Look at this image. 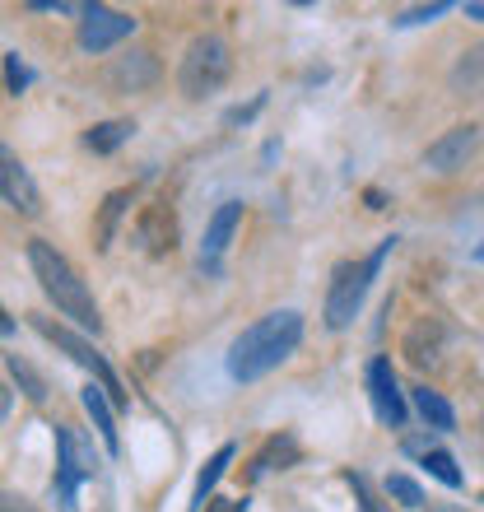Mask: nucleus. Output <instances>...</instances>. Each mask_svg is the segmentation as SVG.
Returning <instances> with one entry per match:
<instances>
[{
  "mask_svg": "<svg viewBox=\"0 0 484 512\" xmlns=\"http://www.w3.org/2000/svg\"><path fill=\"white\" fill-rule=\"evenodd\" d=\"M298 340H303V312L294 308H280V312H266L261 322H252L233 340L229 350V378L233 382H256L275 373V368L298 350Z\"/></svg>",
  "mask_w": 484,
  "mask_h": 512,
  "instance_id": "obj_1",
  "label": "nucleus"
},
{
  "mask_svg": "<svg viewBox=\"0 0 484 512\" xmlns=\"http://www.w3.org/2000/svg\"><path fill=\"white\" fill-rule=\"evenodd\" d=\"M28 266H33V280L42 284V294L52 298L61 317L84 326L89 336L103 331V317H98V303H94V294H89V284L80 280V270L70 266L47 238H33V243H28Z\"/></svg>",
  "mask_w": 484,
  "mask_h": 512,
  "instance_id": "obj_2",
  "label": "nucleus"
},
{
  "mask_svg": "<svg viewBox=\"0 0 484 512\" xmlns=\"http://www.w3.org/2000/svg\"><path fill=\"white\" fill-rule=\"evenodd\" d=\"M391 247H396V238H382L368 261H340V266L331 270V289H326V326H331V331H345V326L359 317L363 294H368L373 275L382 270V261L391 256Z\"/></svg>",
  "mask_w": 484,
  "mask_h": 512,
  "instance_id": "obj_3",
  "label": "nucleus"
},
{
  "mask_svg": "<svg viewBox=\"0 0 484 512\" xmlns=\"http://www.w3.org/2000/svg\"><path fill=\"white\" fill-rule=\"evenodd\" d=\"M229 75H233L229 42L219 38V33H201V38L187 47L182 66H177V89L187 98H210L229 84Z\"/></svg>",
  "mask_w": 484,
  "mask_h": 512,
  "instance_id": "obj_4",
  "label": "nucleus"
},
{
  "mask_svg": "<svg viewBox=\"0 0 484 512\" xmlns=\"http://www.w3.org/2000/svg\"><path fill=\"white\" fill-rule=\"evenodd\" d=\"M98 471V457H94V438H84L75 424H56V480H52V499L61 508H75V489L80 480Z\"/></svg>",
  "mask_w": 484,
  "mask_h": 512,
  "instance_id": "obj_5",
  "label": "nucleus"
},
{
  "mask_svg": "<svg viewBox=\"0 0 484 512\" xmlns=\"http://www.w3.org/2000/svg\"><path fill=\"white\" fill-rule=\"evenodd\" d=\"M33 326H38L42 336L52 340L56 350H66V354H70V359H75V364H80V368H89V373H94V378H98V387H103V396H108L112 405H126V391H121V378H117V373H112V364H108V359H103V354L94 350V345H89V340H84V336H75L70 326H56V322H47V317H33Z\"/></svg>",
  "mask_w": 484,
  "mask_h": 512,
  "instance_id": "obj_6",
  "label": "nucleus"
},
{
  "mask_svg": "<svg viewBox=\"0 0 484 512\" xmlns=\"http://www.w3.org/2000/svg\"><path fill=\"white\" fill-rule=\"evenodd\" d=\"M0 201L10 205L14 215L38 219L42 215V191L33 182V173L24 168V159L10 145H0Z\"/></svg>",
  "mask_w": 484,
  "mask_h": 512,
  "instance_id": "obj_7",
  "label": "nucleus"
},
{
  "mask_svg": "<svg viewBox=\"0 0 484 512\" xmlns=\"http://www.w3.org/2000/svg\"><path fill=\"white\" fill-rule=\"evenodd\" d=\"M135 33V19L121 10H108V5H84L80 19V47L84 52H112L117 42H126Z\"/></svg>",
  "mask_w": 484,
  "mask_h": 512,
  "instance_id": "obj_8",
  "label": "nucleus"
},
{
  "mask_svg": "<svg viewBox=\"0 0 484 512\" xmlns=\"http://www.w3.org/2000/svg\"><path fill=\"white\" fill-rule=\"evenodd\" d=\"M368 401H373L377 419L387 429H405V396H401L396 373H391V359H373L368 364Z\"/></svg>",
  "mask_w": 484,
  "mask_h": 512,
  "instance_id": "obj_9",
  "label": "nucleus"
},
{
  "mask_svg": "<svg viewBox=\"0 0 484 512\" xmlns=\"http://www.w3.org/2000/svg\"><path fill=\"white\" fill-rule=\"evenodd\" d=\"M154 84H159V61H154V52H145V47L117 56L112 70H108L112 94H145V89H154Z\"/></svg>",
  "mask_w": 484,
  "mask_h": 512,
  "instance_id": "obj_10",
  "label": "nucleus"
},
{
  "mask_svg": "<svg viewBox=\"0 0 484 512\" xmlns=\"http://www.w3.org/2000/svg\"><path fill=\"white\" fill-rule=\"evenodd\" d=\"M475 145H480V126H452L443 140H433L424 149V163H429L433 173H457V168H466Z\"/></svg>",
  "mask_w": 484,
  "mask_h": 512,
  "instance_id": "obj_11",
  "label": "nucleus"
},
{
  "mask_svg": "<svg viewBox=\"0 0 484 512\" xmlns=\"http://www.w3.org/2000/svg\"><path fill=\"white\" fill-rule=\"evenodd\" d=\"M238 224H242V201H224L215 215H210V224H205V243H201V266L205 270H219V256H224V247L233 243Z\"/></svg>",
  "mask_w": 484,
  "mask_h": 512,
  "instance_id": "obj_12",
  "label": "nucleus"
},
{
  "mask_svg": "<svg viewBox=\"0 0 484 512\" xmlns=\"http://www.w3.org/2000/svg\"><path fill=\"white\" fill-rule=\"evenodd\" d=\"M80 401H84V410H89V419H94V429L103 433V447L117 457V452H121V433H117V415H112V401L103 396V387H94V382H89V387L80 391Z\"/></svg>",
  "mask_w": 484,
  "mask_h": 512,
  "instance_id": "obj_13",
  "label": "nucleus"
},
{
  "mask_svg": "<svg viewBox=\"0 0 484 512\" xmlns=\"http://www.w3.org/2000/svg\"><path fill=\"white\" fill-rule=\"evenodd\" d=\"M405 354L415 368H433L443 359V326L438 322H419L410 336H405Z\"/></svg>",
  "mask_w": 484,
  "mask_h": 512,
  "instance_id": "obj_14",
  "label": "nucleus"
},
{
  "mask_svg": "<svg viewBox=\"0 0 484 512\" xmlns=\"http://www.w3.org/2000/svg\"><path fill=\"white\" fill-rule=\"evenodd\" d=\"M294 461H298V443L289 433H280V438H270L252 457V480H261V475H270V471H289Z\"/></svg>",
  "mask_w": 484,
  "mask_h": 512,
  "instance_id": "obj_15",
  "label": "nucleus"
},
{
  "mask_svg": "<svg viewBox=\"0 0 484 512\" xmlns=\"http://www.w3.org/2000/svg\"><path fill=\"white\" fill-rule=\"evenodd\" d=\"M410 396H415V410H419L424 419H429V429H433V433H447L452 424H457L452 405L443 401V391H433V387H424V382H419V387H410Z\"/></svg>",
  "mask_w": 484,
  "mask_h": 512,
  "instance_id": "obj_16",
  "label": "nucleus"
},
{
  "mask_svg": "<svg viewBox=\"0 0 484 512\" xmlns=\"http://www.w3.org/2000/svg\"><path fill=\"white\" fill-rule=\"evenodd\" d=\"M131 135H135V122H126V117H117V122H98L94 131L84 135V149H94V154H117Z\"/></svg>",
  "mask_w": 484,
  "mask_h": 512,
  "instance_id": "obj_17",
  "label": "nucleus"
},
{
  "mask_svg": "<svg viewBox=\"0 0 484 512\" xmlns=\"http://www.w3.org/2000/svg\"><path fill=\"white\" fill-rule=\"evenodd\" d=\"M233 457H238V447H233V443H224V447H219V452H215V457L205 461L201 480H196V494H191V512H201V508H205V499H210V489L219 485V475L229 471V461H233Z\"/></svg>",
  "mask_w": 484,
  "mask_h": 512,
  "instance_id": "obj_18",
  "label": "nucleus"
},
{
  "mask_svg": "<svg viewBox=\"0 0 484 512\" xmlns=\"http://www.w3.org/2000/svg\"><path fill=\"white\" fill-rule=\"evenodd\" d=\"M452 89L457 94H484V47H471L452 66Z\"/></svg>",
  "mask_w": 484,
  "mask_h": 512,
  "instance_id": "obj_19",
  "label": "nucleus"
},
{
  "mask_svg": "<svg viewBox=\"0 0 484 512\" xmlns=\"http://www.w3.org/2000/svg\"><path fill=\"white\" fill-rule=\"evenodd\" d=\"M126 205H131V191H112L108 201H103V210H98V229H94L98 247H112L117 224H121V215H126Z\"/></svg>",
  "mask_w": 484,
  "mask_h": 512,
  "instance_id": "obj_20",
  "label": "nucleus"
},
{
  "mask_svg": "<svg viewBox=\"0 0 484 512\" xmlns=\"http://www.w3.org/2000/svg\"><path fill=\"white\" fill-rule=\"evenodd\" d=\"M5 364H10V378L19 382V391H24L28 401H33V405H42V401H47V382H42L38 373L28 368V359H19V354H10Z\"/></svg>",
  "mask_w": 484,
  "mask_h": 512,
  "instance_id": "obj_21",
  "label": "nucleus"
},
{
  "mask_svg": "<svg viewBox=\"0 0 484 512\" xmlns=\"http://www.w3.org/2000/svg\"><path fill=\"white\" fill-rule=\"evenodd\" d=\"M424 466H429V475H433V480H443L447 489H461V485H466V480H461V471H457V461L447 457L443 447H429V452H424Z\"/></svg>",
  "mask_w": 484,
  "mask_h": 512,
  "instance_id": "obj_22",
  "label": "nucleus"
},
{
  "mask_svg": "<svg viewBox=\"0 0 484 512\" xmlns=\"http://www.w3.org/2000/svg\"><path fill=\"white\" fill-rule=\"evenodd\" d=\"M387 494L401 503V508H424V489H419L410 475H387Z\"/></svg>",
  "mask_w": 484,
  "mask_h": 512,
  "instance_id": "obj_23",
  "label": "nucleus"
},
{
  "mask_svg": "<svg viewBox=\"0 0 484 512\" xmlns=\"http://www.w3.org/2000/svg\"><path fill=\"white\" fill-rule=\"evenodd\" d=\"M447 10H452L447 0H433V5H419V10H401V14H396V19H391V24H396V28H410V24H429V19H443Z\"/></svg>",
  "mask_w": 484,
  "mask_h": 512,
  "instance_id": "obj_24",
  "label": "nucleus"
},
{
  "mask_svg": "<svg viewBox=\"0 0 484 512\" xmlns=\"http://www.w3.org/2000/svg\"><path fill=\"white\" fill-rule=\"evenodd\" d=\"M5 80H10V94H24L28 80H33V70H28L24 61H19V52L5 56Z\"/></svg>",
  "mask_w": 484,
  "mask_h": 512,
  "instance_id": "obj_25",
  "label": "nucleus"
},
{
  "mask_svg": "<svg viewBox=\"0 0 484 512\" xmlns=\"http://www.w3.org/2000/svg\"><path fill=\"white\" fill-rule=\"evenodd\" d=\"M0 512H38L28 499H14V494H0Z\"/></svg>",
  "mask_w": 484,
  "mask_h": 512,
  "instance_id": "obj_26",
  "label": "nucleus"
},
{
  "mask_svg": "<svg viewBox=\"0 0 484 512\" xmlns=\"http://www.w3.org/2000/svg\"><path fill=\"white\" fill-rule=\"evenodd\" d=\"M210 512H247V499H215V503H205Z\"/></svg>",
  "mask_w": 484,
  "mask_h": 512,
  "instance_id": "obj_27",
  "label": "nucleus"
},
{
  "mask_svg": "<svg viewBox=\"0 0 484 512\" xmlns=\"http://www.w3.org/2000/svg\"><path fill=\"white\" fill-rule=\"evenodd\" d=\"M0 336H14V317L5 312V303H0Z\"/></svg>",
  "mask_w": 484,
  "mask_h": 512,
  "instance_id": "obj_28",
  "label": "nucleus"
},
{
  "mask_svg": "<svg viewBox=\"0 0 484 512\" xmlns=\"http://www.w3.org/2000/svg\"><path fill=\"white\" fill-rule=\"evenodd\" d=\"M10 415V387H5V382H0V419Z\"/></svg>",
  "mask_w": 484,
  "mask_h": 512,
  "instance_id": "obj_29",
  "label": "nucleus"
},
{
  "mask_svg": "<svg viewBox=\"0 0 484 512\" xmlns=\"http://www.w3.org/2000/svg\"><path fill=\"white\" fill-rule=\"evenodd\" d=\"M466 14H471V19H480V24H484V5H480V0H466Z\"/></svg>",
  "mask_w": 484,
  "mask_h": 512,
  "instance_id": "obj_30",
  "label": "nucleus"
},
{
  "mask_svg": "<svg viewBox=\"0 0 484 512\" xmlns=\"http://www.w3.org/2000/svg\"><path fill=\"white\" fill-rule=\"evenodd\" d=\"M475 261H484V243H480V247H475Z\"/></svg>",
  "mask_w": 484,
  "mask_h": 512,
  "instance_id": "obj_31",
  "label": "nucleus"
}]
</instances>
